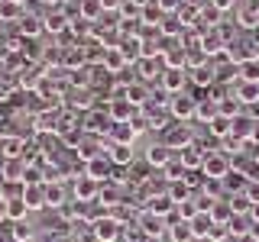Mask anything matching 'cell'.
Returning a JSON list of instances; mask_svg holds the SVG:
<instances>
[{
  "instance_id": "d6986e66",
  "label": "cell",
  "mask_w": 259,
  "mask_h": 242,
  "mask_svg": "<svg viewBox=\"0 0 259 242\" xmlns=\"http://www.w3.org/2000/svg\"><path fill=\"white\" fill-rule=\"evenodd\" d=\"M123 68H126V58L120 55L117 45H110L107 52H104V71H110V75H120Z\"/></svg>"
},
{
  "instance_id": "f1b7e54d",
  "label": "cell",
  "mask_w": 259,
  "mask_h": 242,
  "mask_svg": "<svg viewBox=\"0 0 259 242\" xmlns=\"http://www.w3.org/2000/svg\"><path fill=\"white\" fill-rule=\"evenodd\" d=\"M237 26L256 29V26H259V7H243V10L237 13Z\"/></svg>"
},
{
  "instance_id": "8d00e7d4",
  "label": "cell",
  "mask_w": 259,
  "mask_h": 242,
  "mask_svg": "<svg viewBox=\"0 0 259 242\" xmlns=\"http://www.w3.org/2000/svg\"><path fill=\"white\" fill-rule=\"evenodd\" d=\"M68 16H65V13H49L46 16V29L49 32H65V29H68Z\"/></svg>"
},
{
  "instance_id": "484cf974",
  "label": "cell",
  "mask_w": 259,
  "mask_h": 242,
  "mask_svg": "<svg viewBox=\"0 0 259 242\" xmlns=\"http://www.w3.org/2000/svg\"><path fill=\"white\" fill-rule=\"evenodd\" d=\"M201 52L204 55H221L224 52V39H221V32H207V36H201Z\"/></svg>"
},
{
  "instance_id": "f546056e",
  "label": "cell",
  "mask_w": 259,
  "mask_h": 242,
  "mask_svg": "<svg viewBox=\"0 0 259 242\" xmlns=\"http://www.w3.org/2000/svg\"><path fill=\"white\" fill-rule=\"evenodd\" d=\"M46 207H65V188H62V181L46 184Z\"/></svg>"
},
{
  "instance_id": "7402d4cb",
  "label": "cell",
  "mask_w": 259,
  "mask_h": 242,
  "mask_svg": "<svg viewBox=\"0 0 259 242\" xmlns=\"http://www.w3.org/2000/svg\"><path fill=\"white\" fill-rule=\"evenodd\" d=\"M136 129H133V123H117L113 126V133H110V142H117V145H133V139H136Z\"/></svg>"
},
{
  "instance_id": "9c48e42d",
  "label": "cell",
  "mask_w": 259,
  "mask_h": 242,
  "mask_svg": "<svg viewBox=\"0 0 259 242\" xmlns=\"http://www.w3.org/2000/svg\"><path fill=\"white\" fill-rule=\"evenodd\" d=\"M159 81H162V91H165V94H182L185 81H188V71H185V68H165Z\"/></svg>"
},
{
  "instance_id": "e0dca14e",
  "label": "cell",
  "mask_w": 259,
  "mask_h": 242,
  "mask_svg": "<svg viewBox=\"0 0 259 242\" xmlns=\"http://www.w3.org/2000/svg\"><path fill=\"white\" fill-rule=\"evenodd\" d=\"M172 226H168V239L172 242H194V232H191V223L188 220H168Z\"/></svg>"
},
{
  "instance_id": "ee69618b",
  "label": "cell",
  "mask_w": 259,
  "mask_h": 242,
  "mask_svg": "<svg viewBox=\"0 0 259 242\" xmlns=\"http://www.w3.org/2000/svg\"><path fill=\"white\" fill-rule=\"evenodd\" d=\"M249 216H253V223H259V204H253V210H249Z\"/></svg>"
},
{
  "instance_id": "6da1fadb",
  "label": "cell",
  "mask_w": 259,
  "mask_h": 242,
  "mask_svg": "<svg viewBox=\"0 0 259 242\" xmlns=\"http://www.w3.org/2000/svg\"><path fill=\"white\" fill-rule=\"evenodd\" d=\"M230 171H233V165H230V155H227V152H207L204 155V165H201V174L204 177H210V181H224Z\"/></svg>"
},
{
  "instance_id": "bcb514c9",
  "label": "cell",
  "mask_w": 259,
  "mask_h": 242,
  "mask_svg": "<svg viewBox=\"0 0 259 242\" xmlns=\"http://www.w3.org/2000/svg\"><path fill=\"white\" fill-rule=\"evenodd\" d=\"M237 242H259V239H256V236H249V232H246V236H240Z\"/></svg>"
},
{
  "instance_id": "5bb4252c",
  "label": "cell",
  "mask_w": 259,
  "mask_h": 242,
  "mask_svg": "<svg viewBox=\"0 0 259 242\" xmlns=\"http://www.w3.org/2000/svg\"><path fill=\"white\" fill-rule=\"evenodd\" d=\"M162 142H165L168 149H185V145H191V129H188V123H182V126L168 129Z\"/></svg>"
},
{
  "instance_id": "c3c4849f",
  "label": "cell",
  "mask_w": 259,
  "mask_h": 242,
  "mask_svg": "<svg viewBox=\"0 0 259 242\" xmlns=\"http://www.w3.org/2000/svg\"><path fill=\"white\" fill-rule=\"evenodd\" d=\"M0 242H13V236L10 232H0Z\"/></svg>"
},
{
  "instance_id": "ba28073f",
  "label": "cell",
  "mask_w": 259,
  "mask_h": 242,
  "mask_svg": "<svg viewBox=\"0 0 259 242\" xmlns=\"http://www.w3.org/2000/svg\"><path fill=\"white\" fill-rule=\"evenodd\" d=\"M204 155H207V149H201L198 142H191V145H185V149L178 152V161H182L188 171H201V165H204Z\"/></svg>"
},
{
  "instance_id": "f6af8a7d",
  "label": "cell",
  "mask_w": 259,
  "mask_h": 242,
  "mask_svg": "<svg viewBox=\"0 0 259 242\" xmlns=\"http://www.w3.org/2000/svg\"><path fill=\"white\" fill-rule=\"evenodd\" d=\"M249 142H256V145H259V119H256V126H253V139H249Z\"/></svg>"
},
{
  "instance_id": "836d02e7",
  "label": "cell",
  "mask_w": 259,
  "mask_h": 242,
  "mask_svg": "<svg viewBox=\"0 0 259 242\" xmlns=\"http://www.w3.org/2000/svg\"><path fill=\"white\" fill-rule=\"evenodd\" d=\"M81 20H97V16H104V4L101 0H81Z\"/></svg>"
},
{
  "instance_id": "7c38bea8",
  "label": "cell",
  "mask_w": 259,
  "mask_h": 242,
  "mask_svg": "<svg viewBox=\"0 0 259 242\" xmlns=\"http://www.w3.org/2000/svg\"><path fill=\"white\" fill-rule=\"evenodd\" d=\"M107 158H110L117 168H130L136 155H133V145H117V142H110V145H107Z\"/></svg>"
},
{
  "instance_id": "3957f363",
  "label": "cell",
  "mask_w": 259,
  "mask_h": 242,
  "mask_svg": "<svg viewBox=\"0 0 259 242\" xmlns=\"http://www.w3.org/2000/svg\"><path fill=\"white\" fill-rule=\"evenodd\" d=\"M194 110H198V97H188V94H172V100H168V113H172L175 119H182V123L194 119Z\"/></svg>"
},
{
  "instance_id": "30bf717a",
  "label": "cell",
  "mask_w": 259,
  "mask_h": 242,
  "mask_svg": "<svg viewBox=\"0 0 259 242\" xmlns=\"http://www.w3.org/2000/svg\"><path fill=\"white\" fill-rule=\"evenodd\" d=\"M110 171H113V161H110L107 155H97V158H91V161L84 165V174H88V177H94L97 184H104V181H107Z\"/></svg>"
},
{
  "instance_id": "7bdbcfd3",
  "label": "cell",
  "mask_w": 259,
  "mask_h": 242,
  "mask_svg": "<svg viewBox=\"0 0 259 242\" xmlns=\"http://www.w3.org/2000/svg\"><path fill=\"white\" fill-rule=\"evenodd\" d=\"M7 220H10V213H7V200L0 197V223H7Z\"/></svg>"
},
{
  "instance_id": "ab89813d",
  "label": "cell",
  "mask_w": 259,
  "mask_h": 242,
  "mask_svg": "<svg viewBox=\"0 0 259 242\" xmlns=\"http://www.w3.org/2000/svg\"><path fill=\"white\" fill-rule=\"evenodd\" d=\"M182 26H185V23L182 20H172V16H168V20H162V32H168V36H182Z\"/></svg>"
},
{
  "instance_id": "9a60e30c",
  "label": "cell",
  "mask_w": 259,
  "mask_h": 242,
  "mask_svg": "<svg viewBox=\"0 0 259 242\" xmlns=\"http://www.w3.org/2000/svg\"><path fill=\"white\" fill-rule=\"evenodd\" d=\"M214 116H221V103L214 97H198V110H194V119L201 123H210Z\"/></svg>"
},
{
  "instance_id": "f35d334b",
  "label": "cell",
  "mask_w": 259,
  "mask_h": 242,
  "mask_svg": "<svg viewBox=\"0 0 259 242\" xmlns=\"http://www.w3.org/2000/svg\"><path fill=\"white\" fill-rule=\"evenodd\" d=\"M71 84L84 91V87L91 84V68H75V71H71Z\"/></svg>"
},
{
  "instance_id": "44dd1931",
  "label": "cell",
  "mask_w": 259,
  "mask_h": 242,
  "mask_svg": "<svg viewBox=\"0 0 259 242\" xmlns=\"http://www.w3.org/2000/svg\"><path fill=\"white\" fill-rule=\"evenodd\" d=\"M188 223H191L194 239H207L210 229H214V216H210V213H198V216H194V220H188Z\"/></svg>"
},
{
  "instance_id": "60d3db41",
  "label": "cell",
  "mask_w": 259,
  "mask_h": 242,
  "mask_svg": "<svg viewBox=\"0 0 259 242\" xmlns=\"http://www.w3.org/2000/svg\"><path fill=\"white\" fill-rule=\"evenodd\" d=\"M159 4V10L165 13V10H175V7H182V0H156Z\"/></svg>"
},
{
  "instance_id": "681fc988",
  "label": "cell",
  "mask_w": 259,
  "mask_h": 242,
  "mask_svg": "<svg viewBox=\"0 0 259 242\" xmlns=\"http://www.w3.org/2000/svg\"><path fill=\"white\" fill-rule=\"evenodd\" d=\"M143 242H162V236H146Z\"/></svg>"
},
{
  "instance_id": "d590c367",
  "label": "cell",
  "mask_w": 259,
  "mask_h": 242,
  "mask_svg": "<svg viewBox=\"0 0 259 242\" xmlns=\"http://www.w3.org/2000/svg\"><path fill=\"white\" fill-rule=\"evenodd\" d=\"M230 210H233V216L249 213V210H253V200L246 197V191H243V194H230Z\"/></svg>"
},
{
  "instance_id": "1f68e13d",
  "label": "cell",
  "mask_w": 259,
  "mask_h": 242,
  "mask_svg": "<svg viewBox=\"0 0 259 242\" xmlns=\"http://www.w3.org/2000/svg\"><path fill=\"white\" fill-rule=\"evenodd\" d=\"M68 107H71V110H78V107H81V110H91V107H94L91 91H71V94H68Z\"/></svg>"
},
{
  "instance_id": "d6a6232c",
  "label": "cell",
  "mask_w": 259,
  "mask_h": 242,
  "mask_svg": "<svg viewBox=\"0 0 259 242\" xmlns=\"http://www.w3.org/2000/svg\"><path fill=\"white\" fill-rule=\"evenodd\" d=\"M10 236L13 242H29V239H36V229H32V223H13V229H10Z\"/></svg>"
},
{
  "instance_id": "603a6c76",
  "label": "cell",
  "mask_w": 259,
  "mask_h": 242,
  "mask_svg": "<svg viewBox=\"0 0 259 242\" xmlns=\"http://www.w3.org/2000/svg\"><path fill=\"white\" fill-rule=\"evenodd\" d=\"M233 97H237L240 103H259V84H249V81H240L237 84V91H233Z\"/></svg>"
},
{
  "instance_id": "74e56055",
  "label": "cell",
  "mask_w": 259,
  "mask_h": 242,
  "mask_svg": "<svg viewBox=\"0 0 259 242\" xmlns=\"http://www.w3.org/2000/svg\"><path fill=\"white\" fill-rule=\"evenodd\" d=\"M42 29H46V23H39L36 16H23V20H20V32H23V36H39Z\"/></svg>"
},
{
  "instance_id": "7dc6e473",
  "label": "cell",
  "mask_w": 259,
  "mask_h": 242,
  "mask_svg": "<svg viewBox=\"0 0 259 242\" xmlns=\"http://www.w3.org/2000/svg\"><path fill=\"white\" fill-rule=\"evenodd\" d=\"M4 184H7V174H4V168H0V194H4Z\"/></svg>"
},
{
  "instance_id": "83f0119b",
  "label": "cell",
  "mask_w": 259,
  "mask_h": 242,
  "mask_svg": "<svg viewBox=\"0 0 259 242\" xmlns=\"http://www.w3.org/2000/svg\"><path fill=\"white\" fill-rule=\"evenodd\" d=\"M168 197H172L175 200V207L178 204H185V200H191V188H188V184H185V177H182V181H172V184H168Z\"/></svg>"
},
{
  "instance_id": "b9f144b4",
  "label": "cell",
  "mask_w": 259,
  "mask_h": 242,
  "mask_svg": "<svg viewBox=\"0 0 259 242\" xmlns=\"http://www.w3.org/2000/svg\"><path fill=\"white\" fill-rule=\"evenodd\" d=\"M210 4H214L217 10H230V7H233V0H210Z\"/></svg>"
},
{
  "instance_id": "52a82bcc",
  "label": "cell",
  "mask_w": 259,
  "mask_h": 242,
  "mask_svg": "<svg viewBox=\"0 0 259 242\" xmlns=\"http://www.w3.org/2000/svg\"><path fill=\"white\" fill-rule=\"evenodd\" d=\"M107 113H110L113 123H133V119H136V107L126 100V97H113L110 107H107Z\"/></svg>"
},
{
  "instance_id": "ac0fdd59",
  "label": "cell",
  "mask_w": 259,
  "mask_h": 242,
  "mask_svg": "<svg viewBox=\"0 0 259 242\" xmlns=\"http://www.w3.org/2000/svg\"><path fill=\"white\" fill-rule=\"evenodd\" d=\"M207 133L214 136V139H230V133H233V119L221 113V116H214V119L207 123Z\"/></svg>"
},
{
  "instance_id": "816d5d0a",
  "label": "cell",
  "mask_w": 259,
  "mask_h": 242,
  "mask_svg": "<svg viewBox=\"0 0 259 242\" xmlns=\"http://www.w3.org/2000/svg\"><path fill=\"white\" fill-rule=\"evenodd\" d=\"M29 242H36V239H29Z\"/></svg>"
},
{
  "instance_id": "5b68a950",
  "label": "cell",
  "mask_w": 259,
  "mask_h": 242,
  "mask_svg": "<svg viewBox=\"0 0 259 242\" xmlns=\"http://www.w3.org/2000/svg\"><path fill=\"white\" fill-rule=\"evenodd\" d=\"M71 194H75L78 204H97L101 184H97L94 177H88V174H78V181H75V188H71Z\"/></svg>"
},
{
  "instance_id": "f907efd6",
  "label": "cell",
  "mask_w": 259,
  "mask_h": 242,
  "mask_svg": "<svg viewBox=\"0 0 259 242\" xmlns=\"http://www.w3.org/2000/svg\"><path fill=\"white\" fill-rule=\"evenodd\" d=\"M0 29H4V20H0Z\"/></svg>"
},
{
  "instance_id": "8992f818",
  "label": "cell",
  "mask_w": 259,
  "mask_h": 242,
  "mask_svg": "<svg viewBox=\"0 0 259 242\" xmlns=\"http://www.w3.org/2000/svg\"><path fill=\"white\" fill-rule=\"evenodd\" d=\"M20 197L23 204L32 210H46V184H20Z\"/></svg>"
},
{
  "instance_id": "7a4b0ae2",
  "label": "cell",
  "mask_w": 259,
  "mask_h": 242,
  "mask_svg": "<svg viewBox=\"0 0 259 242\" xmlns=\"http://www.w3.org/2000/svg\"><path fill=\"white\" fill-rule=\"evenodd\" d=\"M91 232H94L97 242H117L120 236H123V226L113 220L110 213H104V216H97V220L91 223Z\"/></svg>"
},
{
  "instance_id": "d4e9b609",
  "label": "cell",
  "mask_w": 259,
  "mask_h": 242,
  "mask_svg": "<svg viewBox=\"0 0 259 242\" xmlns=\"http://www.w3.org/2000/svg\"><path fill=\"white\" fill-rule=\"evenodd\" d=\"M253 126H256V119H249V116H237L233 119V139H240V142H246V139H253Z\"/></svg>"
},
{
  "instance_id": "4fadbf2b",
  "label": "cell",
  "mask_w": 259,
  "mask_h": 242,
  "mask_svg": "<svg viewBox=\"0 0 259 242\" xmlns=\"http://www.w3.org/2000/svg\"><path fill=\"white\" fill-rule=\"evenodd\" d=\"M165 223L168 220H162V216H156V213H149V210H146L136 226H143V236H162V232H168Z\"/></svg>"
},
{
  "instance_id": "4dcf8cb0",
  "label": "cell",
  "mask_w": 259,
  "mask_h": 242,
  "mask_svg": "<svg viewBox=\"0 0 259 242\" xmlns=\"http://www.w3.org/2000/svg\"><path fill=\"white\" fill-rule=\"evenodd\" d=\"M7 213H10L13 223H23V220H26V213H29V207L23 204V197H10V200H7Z\"/></svg>"
},
{
  "instance_id": "cb8c5ba5",
  "label": "cell",
  "mask_w": 259,
  "mask_h": 242,
  "mask_svg": "<svg viewBox=\"0 0 259 242\" xmlns=\"http://www.w3.org/2000/svg\"><path fill=\"white\" fill-rule=\"evenodd\" d=\"M126 100L133 103V107H146V103H149V91H146L143 81H140V84H136V81L126 84Z\"/></svg>"
},
{
  "instance_id": "2e32d148",
  "label": "cell",
  "mask_w": 259,
  "mask_h": 242,
  "mask_svg": "<svg viewBox=\"0 0 259 242\" xmlns=\"http://www.w3.org/2000/svg\"><path fill=\"white\" fill-rule=\"evenodd\" d=\"M149 213L162 216V220H172V210H175V200L168 197V194H159V197H149Z\"/></svg>"
},
{
  "instance_id": "4316f807",
  "label": "cell",
  "mask_w": 259,
  "mask_h": 242,
  "mask_svg": "<svg viewBox=\"0 0 259 242\" xmlns=\"http://www.w3.org/2000/svg\"><path fill=\"white\" fill-rule=\"evenodd\" d=\"M191 81H194L198 87H210V84L217 81V71H210V65H198V68L191 71Z\"/></svg>"
},
{
  "instance_id": "ffe728a7",
  "label": "cell",
  "mask_w": 259,
  "mask_h": 242,
  "mask_svg": "<svg viewBox=\"0 0 259 242\" xmlns=\"http://www.w3.org/2000/svg\"><path fill=\"white\" fill-rule=\"evenodd\" d=\"M59 123H62V113L59 110H46V113H39L36 116V133H59Z\"/></svg>"
},
{
  "instance_id": "e575fe53",
  "label": "cell",
  "mask_w": 259,
  "mask_h": 242,
  "mask_svg": "<svg viewBox=\"0 0 259 242\" xmlns=\"http://www.w3.org/2000/svg\"><path fill=\"white\" fill-rule=\"evenodd\" d=\"M240 81H249V84H259V58H249L240 65Z\"/></svg>"
},
{
  "instance_id": "277c9868",
  "label": "cell",
  "mask_w": 259,
  "mask_h": 242,
  "mask_svg": "<svg viewBox=\"0 0 259 242\" xmlns=\"http://www.w3.org/2000/svg\"><path fill=\"white\" fill-rule=\"evenodd\" d=\"M81 126H84V133H91V136H110L113 133V126H117V123H113V119H110V113L107 110H91V113H88V116H84V123H81Z\"/></svg>"
},
{
  "instance_id": "8fae6325",
  "label": "cell",
  "mask_w": 259,
  "mask_h": 242,
  "mask_svg": "<svg viewBox=\"0 0 259 242\" xmlns=\"http://www.w3.org/2000/svg\"><path fill=\"white\" fill-rule=\"evenodd\" d=\"M168 161H172V149H168L165 142H156L146 149V165L149 168H165Z\"/></svg>"
}]
</instances>
